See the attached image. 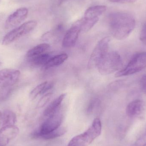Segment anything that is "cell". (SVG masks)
Here are the masks:
<instances>
[{
    "instance_id": "1",
    "label": "cell",
    "mask_w": 146,
    "mask_h": 146,
    "mask_svg": "<svg viewBox=\"0 0 146 146\" xmlns=\"http://www.w3.org/2000/svg\"><path fill=\"white\" fill-rule=\"evenodd\" d=\"M109 22L111 34L118 40L128 37L135 28L136 24L133 15L123 12H117L110 15Z\"/></svg>"
},
{
    "instance_id": "2",
    "label": "cell",
    "mask_w": 146,
    "mask_h": 146,
    "mask_svg": "<svg viewBox=\"0 0 146 146\" xmlns=\"http://www.w3.org/2000/svg\"><path fill=\"white\" fill-rule=\"evenodd\" d=\"M102 123L99 118L94 119L91 126L85 132L73 138L68 146H88L101 133Z\"/></svg>"
},
{
    "instance_id": "3",
    "label": "cell",
    "mask_w": 146,
    "mask_h": 146,
    "mask_svg": "<svg viewBox=\"0 0 146 146\" xmlns=\"http://www.w3.org/2000/svg\"><path fill=\"white\" fill-rule=\"evenodd\" d=\"M122 66L120 54L116 51L108 52L97 66L98 71L104 75L117 72Z\"/></svg>"
},
{
    "instance_id": "4",
    "label": "cell",
    "mask_w": 146,
    "mask_h": 146,
    "mask_svg": "<svg viewBox=\"0 0 146 146\" xmlns=\"http://www.w3.org/2000/svg\"><path fill=\"white\" fill-rule=\"evenodd\" d=\"M146 67V52L137 53L133 56L124 68L115 75L116 77L127 76L139 72Z\"/></svg>"
},
{
    "instance_id": "5",
    "label": "cell",
    "mask_w": 146,
    "mask_h": 146,
    "mask_svg": "<svg viewBox=\"0 0 146 146\" xmlns=\"http://www.w3.org/2000/svg\"><path fill=\"white\" fill-rule=\"evenodd\" d=\"M37 23L35 21H30L10 31L3 38L2 44L7 45L27 35L34 30Z\"/></svg>"
},
{
    "instance_id": "6",
    "label": "cell",
    "mask_w": 146,
    "mask_h": 146,
    "mask_svg": "<svg viewBox=\"0 0 146 146\" xmlns=\"http://www.w3.org/2000/svg\"><path fill=\"white\" fill-rule=\"evenodd\" d=\"M110 38L105 37L100 40L94 49L88 60V67L89 69L97 67L100 61L108 52Z\"/></svg>"
},
{
    "instance_id": "7",
    "label": "cell",
    "mask_w": 146,
    "mask_h": 146,
    "mask_svg": "<svg viewBox=\"0 0 146 146\" xmlns=\"http://www.w3.org/2000/svg\"><path fill=\"white\" fill-rule=\"evenodd\" d=\"M62 113L58 110L54 114L48 117V119L42 123L39 130L33 133V137L37 138L41 135L46 134L54 131L60 128L62 123Z\"/></svg>"
},
{
    "instance_id": "8",
    "label": "cell",
    "mask_w": 146,
    "mask_h": 146,
    "mask_svg": "<svg viewBox=\"0 0 146 146\" xmlns=\"http://www.w3.org/2000/svg\"><path fill=\"white\" fill-rule=\"evenodd\" d=\"M126 113L131 118H142L146 113V102L142 100L132 101L127 106Z\"/></svg>"
},
{
    "instance_id": "9",
    "label": "cell",
    "mask_w": 146,
    "mask_h": 146,
    "mask_svg": "<svg viewBox=\"0 0 146 146\" xmlns=\"http://www.w3.org/2000/svg\"><path fill=\"white\" fill-rule=\"evenodd\" d=\"M20 72L15 69L0 70V88L12 87L19 79Z\"/></svg>"
},
{
    "instance_id": "10",
    "label": "cell",
    "mask_w": 146,
    "mask_h": 146,
    "mask_svg": "<svg viewBox=\"0 0 146 146\" xmlns=\"http://www.w3.org/2000/svg\"><path fill=\"white\" fill-rule=\"evenodd\" d=\"M28 14V10L27 8L21 7L18 9L10 15L6 20L5 28L12 29L18 26L26 19Z\"/></svg>"
},
{
    "instance_id": "11",
    "label": "cell",
    "mask_w": 146,
    "mask_h": 146,
    "mask_svg": "<svg viewBox=\"0 0 146 146\" xmlns=\"http://www.w3.org/2000/svg\"><path fill=\"white\" fill-rule=\"evenodd\" d=\"M80 32V27L76 21L65 34L62 40V46L64 48H69L74 46L76 44Z\"/></svg>"
},
{
    "instance_id": "12",
    "label": "cell",
    "mask_w": 146,
    "mask_h": 146,
    "mask_svg": "<svg viewBox=\"0 0 146 146\" xmlns=\"http://www.w3.org/2000/svg\"><path fill=\"white\" fill-rule=\"evenodd\" d=\"M19 133V129L14 125L1 127L0 129V146L7 145L16 138Z\"/></svg>"
},
{
    "instance_id": "13",
    "label": "cell",
    "mask_w": 146,
    "mask_h": 146,
    "mask_svg": "<svg viewBox=\"0 0 146 146\" xmlns=\"http://www.w3.org/2000/svg\"><path fill=\"white\" fill-rule=\"evenodd\" d=\"M54 86V83L52 82L45 81L36 86L30 94V98L33 100L38 95L44 94Z\"/></svg>"
},
{
    "instance_id": "14",
    "label": "cell",
    "mask_w": 146,
    "mask_h": 146,
    "mask_svg": "<svg viewBox=\"0 0 146 146\" xmlns=\"http://www.w3.org/2000/svg\"><path fill=\"white\" fill-rule=\"evenodd\" d=\"M66 94H62L54 100L45 109L44 111V115L48 117L56 112L59 110L60 106L66 98Z\"/></svg>"
},
{
    "instance_id": "15",
    "label": "cell",
    "mask_w": 146,
    "mask_h": 146,
    "mask_svg": "<svg viewBox=\"0 0 146 146\" xmlns=\"http://www.w3.org/2000/svg\"><path fill=\"white\" fill-rule=\"evenodd\" d=\"M16 121V115L13 111L6 110L0 117V126L1 127L14 126Z\"/></svg>"
},
{
    "instance_id": "16",
    "label": "cell",
    "mask_w": 146,
    "mask_h": 146,
    "mask_svg": "<svg viewBox=\"0 0 146 146\" xmlns=\"http://www.w3.org/2000/svg\"><path fill=\"white\" fill-rule=\"evenodd\" d=\"M50 45L47 43L38 44L30 49L26 54L27 60L31 59L47 52L50 48Z\"/></svg>"
},
{
    "instance_id": "17",
    "label": "cell",
    "mask_w": 146,
    "mask_h": 146,
    "mask_svg": "<svg viewBox=\"0 0 146 146\" xmlns=\"http://www.w3.org/2000/svg\"><path fill=\"white\" fill-rule=\"evenodd\" d=\"M99 18H87L84 17L83 19L77 21L80 31L87 32L90 31L98 22Z\"/></svg>"
},
{
    "instance_id": "18",
    "label": "cell",
    "mask_w": 146,
    "mask_h": 146,
    "mask_svg": "<svg viewBox=\"0 0 146 146\" xmlns=\"http://www.w3.org/2000/svg\"><path fill=\"white\" fill-rule=\"evenodd\" d=\"M106 10V6L98 5L90 7L86 9L84 14V17L87 18H99Z\"/></svg>"
},
{
    "instance_id": "19",
    "label": "cell",
    "mask_w": 146,
    "mask_h": 146,
    "mask_svg": "<svg viewBox=\"0 0 146 146\" xmlns=\"http://www.w3.org/2000/svg\"><path fill=\"white\" fill-rule=\"evenodd\" d=\"M68 58L67 54H62L51 57L44 66L45 69L51 68L60 66L63 64Z\"/></svg>"
},
{
    "instance_id": "20",
    "label": "cell",
    "mask_w": 146,
    "mask_h": 146,
    "mask_svg": "<svg viewBox=\"0 0 146 146\" xmlns=\"http://www.w3.org/2000/svg\"><path fill=\"white\" fill-rule=\"evenodd\" d=\"M51 57L50 54L46 52L38 56L29 59L28 60L33 66L44 67Z\"/></svg>"
},
{
    "instance_id": "21",
    "label": "cell",
    "mask_w": 146,
    "mask_h": 146,
    "mask_svg": "<svg viewBox=\"0 0 146 146\" xmlns=\"http://www.w3.org/2000/svg\"><path fill=\"white\" fill-rule=\"evenodd\" d=\"M66 128L60 127L56 129L54 131H52L48 133L39 135L37 138L45 140L53 139L62 136L66 133Z\"/></svg>"
},
{
    "instance_id": "22",
    "label": "cell",
    "mask_w": 146,
    "mask_h": 146,
    "mask_svg": "<svg viewBox=\"0 0 146 146\" xmlns=\"http://www.w3.org/2000/svg\"><path fill=\"white\" fill-rule=\"evenodd\" d=\"M52 96V93L50 92L45 94L38 101L37 106V108H42L44 107L46 104L48 103Z\"/></svg>"
},
{
    "instance_id": "23",
    "label": "cell",
    "mask_w": 146,
    "mask_h": 146,
    "mask_svg": "<svg viewBox=\"0 0 146 146\" xmlns=\"http://www.w3.org/2000/svg\"><path fill=\"white\" fill-rule=\"evenodd\" d=\"M133 146H146V126L143 133L135 142Z\"/></svg>"
},
{
    "instance_id": "24",
    "label": "cell",
    "mask_w": 146,
    "mask_h": 146,
    "mask_svg": "<svg viewBox=\"0 0 146 146\" xmlns=\"http://www.w3.org/2000/svg\"><path fill=\"white\" fill-rule=\"evenodd\" d=\"M100 104V101L98 99H93L89 103L87 109V112L90 114L94 110L95 108Z\"/></svg>"
},
{
    "instance_id": "25",
    "label": "cell",
    "mask_w": 146,
    "mask_h": 146,
    "mask_svg": "<svg viewBox=\"0 0 146 146\" xmlns=\"http://www.w3.org/2000/svg\"><path fill=\"white\" fill-rule=\"evenodd\" d=\"M11 87H12L1 88L0 92V101H3L9 96L12 91Z\"/></svg>"
},
{
    "instance_id": "26",
    "label": "cell",
    "mask_w": 146,
    "mask_h": 146,
    "mask_svg": "<svg viewBox=\"0 0 146 146\" xmlns=\"http://www.w3.org/2000/svg\"><path fill=\"white\" fill-rule=\"evenodd\" d=\"M140 39L141 42L146 45V22L144 24L141 32Z\"/></svg>"
},
{
    "instance_id": "27",
    "label": "cell",
    "mask_w": 146,
    "mask_h": 146,
    "mask_svg": "<svg viewBox=\"0 0 146 146\" xmlns=\"http://www.w3.org/2000/svg\"><path fill=\"white\" fill-rule=\"evenodd\" d=\"M140 85L143 92L146 94V75L141 78L140 80Z\"/></svg>"
},
{
    "instance_id": "28",
    "label": "cell",
    "mask_w": 146,
    "mask_h": 146,
    "mask_svg": "<svg viewBox=\"0 0 146 146\" xmlns=\"http://www.w3.org/2000/svg\"><path fill=\"white\" fill-rule=\"evenodd\" d=\"M113 3H131L135 2L137 0H109Z\"/></svg>"
},
{
    "instance_id": "29",
    "label": "cell",
    "mask_w": 146,
    "mask_h": 146,
    "mask_svg": "<svg viewBox=\"0 0 146 146\" xmlns=\"http://www.w3.org/2000/svg\"><path fill=\"white\" fill-rule=\"evenodd\" d=\"M1 111H0V117H1Z\"/></svg>"
}]
</instances>
